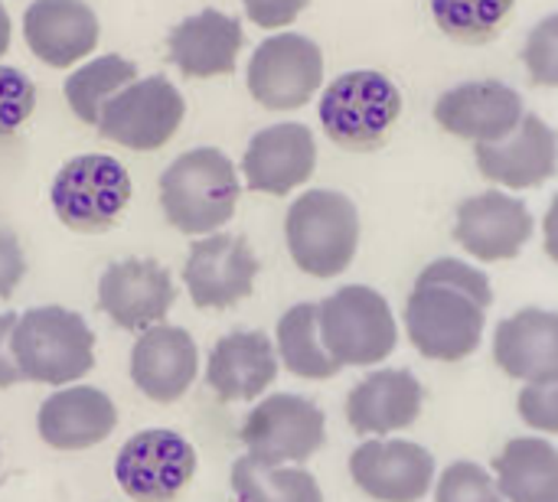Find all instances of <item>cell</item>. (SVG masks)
Segmentation results:
<instances>
[{
	"mask_svg": "<svg viewBox=\"0 0 558 502\" xmlns=\"http://www.w3.org/2000/svg\"><path fill=\"white\" fill-rule=\"evenodd\" d=\"M490 278L461 258H435L415 278L405 301L409 343L432 363H461L484 343Z\"/></svg>",
	"mask_w": 558,
	"mask_h": 502,
	"instance_id": "obj_1",
	"label": "cell"
},
{
	"mask_svg": "<svg viewBox=\"0 0 558 502\" xmlns=\"http://www.w3.org/2000/svg\"><path fill=\"white\" fill-rule=\"evenodd\" d=\"M239 173L216 147H196L177 157L160 176V206L173 229L183 235H213L235 216Z\"/></svg>",
	"mask_w": 558,
	"mask_h": 502,
	"instance_id": "obj_2",
	"label": "cell"
},
{
	"mask_svg": "<svg viewBox=\"0 0 558 502\" xmlns=\"http://www.w3.org/2000/svg\"><path fill=\"white\" fill-rule=\"evenodd\" d=\"M294 265L311 278H340L360 252V209L347 193L307 189L284 219Z\"/></svg>",
	"mask_w": 558,
	"mask_h": 502,
	"instance_id": "obj_3",
	"label": "cell"
},
{
	"mask_svg": "<svg viewBox=\"0 0 558 502\" xmlns=\"http://www.w3.org/2000/svg\"><path fill=\"white\" fill-rule=\"evenodd\" d=\"M10 346L20 376L39 385L78 382L95 366V333L65 307H33L20 314Z\"/></svg>",
	"mask_w": 558,
	"mask_h": 502,
	"instance_id": "obj_4",
	"label": "cell"
},
{
	"mask_svg": "<svg viewBox=\"0 0 558 502\" xmlns=\"http://www.w3.org/2000/svg\"><path fill=\"white\" fill-rule=\"evenodd\" d=\"M317 327L327 353L347 366H379L399 346V323L389 301L366 284H347L317 304Z\"/></svg>",
	"mask_w": 558,
	"mask_h": 502,
	"instance_id": "obj_5",
	"label": "cell"
},
{
	"mask_svg": "<svg viewBox=\"0 0 558 502\" xmlns=\"http://www.w3.org/2000/svg\"><path fill=\"white\" fill-rule=\"evenodd\" d=\"M402 114L399 85L376 69L337 75L320 95V124L343 150H373Z\"/></svg>",
	"mask_w": 558,
	"mask_h": 502,
	"instance_id": "obj_6",
	"label": "cell"
},
{
	"mask_svg": "<svg viewBox=\"0 0 558 502\" xmlns=\"http://www.w3.org/2000/svg\"><path fill=\"white\" fill-rule=\"evenodd\" d=\"M131 176L108 154L72 157L52 180L49 199L62 225L72 232H108L131 203Z\"/></svg>",
	"mask_w": 558,
	"mask_h": 502,
	"instance_id": "obj_7",
	"label": "cell"
},
{
	"mask_svg": "<svg viewBox=\"0 0 558 502\" xmlns=\"http://www.w3.org/2000/svg\"><path fill=\"white\" fill-rule=\"evenodd\" d=\"M186 101L180 88L167 75L134 78L121 91H114L101 114H98V134L128 147V150H157L163 147L177 127L183 124Z\"/></svg>",
	"mask_w": 558,
	"mask_h": 502,
	"instance_id": "obj_8",
	"label": "cell"
},
{
	"mask_svg": "<svg viewBox=\"0 0 558 502\" xmlns=\"http://www.w3.org/2000/svg\"><path fill=\"white\" fill-rule=\"evenodd\" d=\"M324 85V52L304 33L268 36L248 62V91L268 111L304 108Z\"/></svg>",
	"mask_w": 558,
	"mask_h": 502,
	"instance_id": "obj_9",
	"label": "cell"
},
{
	"mask_svg": "<svg viewBox=\"0 0 558 502\" xmlns=\"http://www.w3.org/2000/svg\"><path fill=\"white\" fill-rule=\"evenodd\" d=\"M327 441L324 412L301 395H271L248 412L242 425V444L248 457L262 464H304Z\"/></svg>",
	"mask_w": 558,
	"mask_h": 502,
	"instance_id": "obj_10",
	"label": "cell"
},
{
	"mask_svg": "<svg viewBox=\"0 0 558 502\" xmlns=\"http://www.w3.org/2000/svg\"><path fill=\"white\" fill-rule=\"evenodd\" d=\"M196 474L193 444L167 428L134 434L114 461L118 487L137 502H173Z\"/></svg>",
	"mask_w": 558,
	"mask_h": 502,
	"instance_id": "obj_11",
	"label": "cell"
},
{
	"mask_svg": "<svg viewBox=\"0 0 558 502\" xmlns=\"http://www.w3.org/2000/svg\"><path fill=\"white\" fill-rule=\"evenodd\" d=\"M536 219L523 199L507 189L468 196L454 216V242L484 265L513 261L533 238Z\"/></svg>",
	"mask_w": 558,
	"mask_h": 502,
	"instance_id": "obj_12",
	"label": "cell"
},
{
	"mask_svg": "<svg viewBox=\"0 0 558 502\" xmlns=\"http://www.w3.org/2000/svg\"><path fill=\"white\" fill-rule=\"evenodd\" d=\"M350 477L369 500L422 502L438 480V464L415 441L369 438L350 454Z\"/></svg>",
	"mask_w": 558,
	"mask_h": 502,
	"instance_id": "obj_13",
	"label": "cell"
},
{
	"mask_svg": "<svg viewBox=\"0 0 558 502\" xmlns=\"http://www.w3.org/2000/svg\"><path fill=\"white\" fill-rule=\"evenodd\" d=\"M474 163L507 193L536 189L558 173L556 127L536 111H526L507 137L494 144H474Z\"/></svg>",
	"mask_w": 558,
	"mask_h": 502,
	"instance_id": "obj_14",
	"label": "cell"
},
{
	"mask_svg": "<svg viewBox=\"0 0 558 502\" xmlns=\"http://www.w3.org/2000/svg\"><path fill=\"white\" fill-rule=\"evenodd\" d=\"M183 278L196 307L226 310L252 294L258 278V258L242 235L216 232L193 242Z\"/></svg>",
	"mask_w": 558,
	"mask_h": 502,
	"instance_id": "obj_15",
	"label": "cell"
},
{
	"mask_svg": "<svg viewBox=\"0 0 558 502\" xmlns=\"http://www.w3.org/2000/svg\"><path fill=\"white\" fill-rule=\"evenodd\" d=\"M523 95L497 78L461 82L448 88L435 105V121L441 131L471 144H494L507 137L523 121Z\"/></svg>",
	"mask_w": 558,
	"mask_h": 502,
	"instance_id": "obj_16",
	"label": "cell"
},
{
	"mask_svg": "<svg viewBox=\"0 0 558 502\" xmlns=\"http://www.w3.org/2000/svg\"><path fill=\"white\" fill-rule=\"evenodd\" d=\"M170 271L150 258H124L105 268L98 278V307L121 327L144 333L163 323L173 304Z\"/></svg>",
	"mask_w": 558,
	"mask_h": 502,
	"instance_id": "obj_17",
	"label": "cell"
},
{
	"mask_svg": "<svg viewBox=\"0 0 558 502\" xmlns=\"http://www.w3.org/2000/svg\"><path fill=\"white\" fill-rule=\"evenodd\" d=\"M317 167V144L307 124L281 121L271 127H262L242 157L245 186L255 193L288 196L301 183L314 176Z\"/></svg>",
	"mask_w": 558,
	"mask_h": 502,
	"instance_id": "obj_18",
	"label": "cell"
},
{
	"mask_svg": "<svg viewBox=\"0 0 558 502\" xmlns=\"http://www.w3.org/2000/svg\"><path fill=\"white\" fill-rule=\"evenodd\" d=\"M497 366L523 382H558V310L523 307L494 330Z\"/></svg>",
	"mask_w": 558,
	"mask_h": 502,
	"instance_id": "obj_19",
	"label": "cell"
},
{
	"mask_svg": "<svg viewBox=\"0 0 558 502\" xmlns=\"http://www.w3.org/2000/svg\"><path fill=\"white\" fill-rule=\"evenodd\" d=\"M425 389L409 369H379L353 385L347 395V421L356 434L386 438L418 421Z\"/></svg>",
	"mask_w": 558,
	"mask_h": 502,
	"instance_id": "obj_20",
	"label": "cell"
},
{
	"mask_svg": "<svg viewBox=\"0 0 558 502\" xmlns=\"http://www.w3.org/2000/svg\"><path fill=\"white\" fill-rule=\"evenodd\" d=\"M199 353L183 327H147L131 350V382L160 405L177 402L196 379Z\"/></svg>",
	"mask_w": 558,
	"mask_h": 502,
	"instance_id": "obj_21",
	"label": "cell"
},
{
	"mask_svg": "<svg viewBox=\"0 0 558 502\" xmlns=\"http://www.w3.org/2000/svg\"><path fill=\"white\" fill-rule=\"evenodd\" d=\"M23 36L36 59L69 69L98 46V16L85 0H33L23 13Z\"/></svg>",
	"mask_w": 558,
	"mask_h": 502,
	"instance_id": "obj_22",
	"label": "cell"
},
{
	"mask_svg": "<svg viewBox=\"0 0 558 502\" xmlns=\"http://www.w3.org/2000/svg\"><path fill=\"white\" fill-rule=\"evenodd\" d=\"M245 33L239 16L222 10H203L177 23L167 36L170 62L190 78H213L229 75L242 52Z\"/></svg>",
	"mask_w": 558,
	"mask_h": 502,
	"instance_id": "obj_23",
	"label": "cell"
},
{
	"mask_svg": "<svg viewBox=\"0 0 558 502\" xmlns=\"http://www.w3.org/2000/svg\"><path fill=\"white\" fill-rule=\"evenodd\" d=\"M278 379V350L258 330L226 333L206 366V382L222 402H252Z\"/></svg>",
	"mask_w": 558,
	"mask_h": 502,
	"instance_id": "obj_24",
	"label": "cell"
},
{
	"mask_svg": "<svg viewBox=\"0 0 558 502\" xmlns=\"http://www.w3.org/2000/svg\"><path fill=\"white\" fill-rule=\"evenodd\" d=\"M118 425L114 402L92 385H72L39 405V438L52 451H85L101 444Z\"/></svg>",
	"mask_w": 558,
	"mask_h": 502,
	"instance_id": "obj_25",
	"label": "cell"
},
{
	"mask_svg": "<svg viewBox=\"0 0 558 502\" xmlns=\"http://www.w3.org/2000/svg\"><path fill=\"white\" fill-rule=\"evenodd\" d=\"M507 502H558V448L546 438H513L494 461Z\"/></svg>",
	"mask_w": 558,
	"mask_h": 502,
	"instance_id": "obj_26",
	"label": "cell"
},
{
	"mask_svg": "<svg viewBox=\"0 0 558 502\" xmlns=\"http://www.w3.org/2000/svg\"><path fill=\"white\" fill-rule=\"evenodd\" d=\"M278 359L298 379L324 382L340 372V363L327 353L317 327V304H294L278 320Z\"/></svg>",
	"mask_w": 558,
	"mask_h": 502,
	"instance_id": "obj_27",
	"label": "cell"
},
{
	"mask_svg": "<svg viewBox=\"0 0 558 502\" xmlns=\"http://www.w3.org/2000/svg\"><path fill=\"white\" fill-rule=\"evenodd\" d=\"M235 502H324V490L301 464H262L242 457L232 467Z\"/></svg>",
	"mask_w": 558,
	"mask_h": 502,
	"instance_id": "obj_28",
	"label": "cell"
},
{
	"mask_svg": "<svg viewBox=\"0 0 558 502\" xmlns=\"http://www.w3.org/2000/svg\"><path fill=\"white\" fill-rule=\"evenodd\" d=\"M137 78V65L128 62L124 56H98L92 59L88 65L75 69L62 91H65V101L72 108V114L85 124H98V114L105 108V101L121 91L124 85H131Z\"/></svg>",
	"mask_w": 558,
	"mask_h": 502,
	"instance_id": "obj_29",
	"label": "cell"
},
{
	"mask_svg": "<svg viewBox=\"0 0 558 502\" xmlns=\"http://www.w3.org/2000/svg\"><path fill=\"white\" fill-rule=\"evenodd\" d=\"M513 7L517 0H432V16L454 42H487Z\"/></svg>",
	"mask_w": 558,
	"mask_h": 502,
	"instance_id": "obj_30",
	"label": "cell"
},
{
	"mask_svg": "<svg viewBox=\"0 0 558 502\" xmlns=\"http://www.w3.org/2000/svg\"><path fill=\"white\" fill-rule=\"evenodd\" d=\"M435 502H507L494 474L474 461H454L435 480Z\"/></svg>",
	"mask_w": 558,
	"mask_h": 502,
	"instance_id": "obj_31",
	"label": "cell"
},
{
	"mask_svg": "<svg viewBox=\"0 0 558 502\" xmlns=\"http://www.w3.org/2000/svg\"><path fill=\"white\" fill-rule=\"evenodd\" d=\"M523 65L530 78L543 88H558V10L543 16L526 42H523Z\"/></svg>",
	"mask_w": 558,
	"mask_h": 502,
	"instance_id": "obj_32",
	"label": "cell"
},
{
	"mask_svg": "<svg viewBox=\"0 0 558 502\" xmlns=\"http://www.w3.org/2000/svg\"><path fill=\"white\" fill-rule=\"evenodd\" d=\"M36 108V85L26 72L0 65V137L13 134Z\"/></svg>",
	"mask_w": 558,
	"mask_h": 502,
	"instance_id": "obj_33",
	"label": "cell"
},
{
	"mask_svg": "<svg viewBox=\"0 0 558 502\" xmlns=\"http://www.w3.org/2000/svg\"><path fill=\"white\" fill-rule=\"evenodd\" d=\"M517 412L526 428L536 434H558V382H533L523 385L517 399Z\"/></svg>",
	"mask_w": 558,
	"mask_h": 502,
	"instance_id": "obj_34",
	"label": "cell"
},
{
	"mask_svg": "<svg viewBox=\"0 0 558 502\" xmlns=\"http://www.w3.org/2000/svg\"><path fill=\"white\" fill-rule=\"evenodd\" d=\"M245 13L252 23L265 26V29H281L288 23H294L311 0H242Z\"/></svg>",
	"mask_w": 558,
	"mask_h": 502,
	"instance_id": "obj_35",
	"label": "cell"
},
{
	"mask_svg": "<svg viewBox=\"0 0 558 502\" xmlns=\"http://www.w3.org/2000/svg\"><path fill=\"white\" fill-rule=\"evenodd\" d=\"M26 274L23 248L13 232L0 229V297H10Z\"/></svg>",
	"mask_w": 558,
	"mask_h": 502,
	"instance_id": "obj_36",
	"label": "cell"
},
{
	"mask_svg": "<svg viewBox=\"0 0 558 502\" xmlns=\"http://www.w3.org/2000/svg\"><path fill=\"white\" fill-rule=\"evenodd\" d=\"M13 327H16V314H0V389H10L23 379L13 359V346H10Z\"/></svg>",
	"mask_w": 558,
	"mask_h": 502,
	"instance_id": "obj_37",
	"label": "cell"
},
{
	"mask_svg": "<svg viewBox=\"0 0 558 502\" xmlns=\"http://www.w3.org/2000/svg\"><path fill=\"white\" fill-rule=\"evenodd\" d=\"M543 248L558 265V193L553 196V203L546 209V219H543Z\"/></svg>",
	"mask_w": 558,
	"mask_h": 502,
	"instance_id": "obj_38",
	"label": "cell"
},
{
	"mask_svg": "<svg viewBox=\"0 0 558 502\" xmlns=\"http://www.w3.org/2000/svg\"><path fill=\"white\" fill-rule=\"evenodd\" d=\"M10 49V16H7V7L0 3V56Z\"/></svg>",
	"mask_w": 558,
	"mask_h": 502,
	"instance_id": "obj_39",
	"label": "cell"
}]
</instances>
